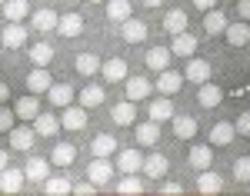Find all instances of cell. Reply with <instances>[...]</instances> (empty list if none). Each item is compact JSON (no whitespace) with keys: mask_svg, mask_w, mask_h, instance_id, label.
<instances>
[{"mask_svg":"<svg viewBox=\"0 0 250 196\" xmlns=\"http://www.w3.org/2000/svg\"><path fill=\"white\" fill-rule=\"evenodd\" d=\"M127 17H134V7H130V0H107V20H114V23H124Z\"/></svg>","mask_w":250,"mask_h":196,"instance_id":"1f68e13d","label":"cell"},{"mask_svg":"<svg viewBox=\"0 0 250 196\" xmlns=\"http://www.w3.org/2000/svg\"><path fill=\"white\" fill-rule=\"evenodd\" d=\"M233 130H237L240 137H250V110H247V113H240V117L233 120Z\"/></svg>","mask_w":250,"mask_h":196,"instance_id":"ee69618b","label":"cell"},{"mask_svg":"<svg viewBox=\"0 0 250 196\" xmlns=\"http://www.w3.org/2000/svg\"><path fill=\"white\" fill-rule=\"evenodd\" d=\"M104 97H107V93H104V87H100V83H87V87L80 90V107L94 110V107L104 103Z\"/></svg>","mask_w":250,"mask_h":196,"instance_id":"d6a6232c","label":"cell"},{"mask_svg":"<svg viewBox=\"0 0 250 196\" xmlns=\"http://www.w3.org/2000/svg\"><path fill=\"white\" fill-rule=\"evenodd\" d=\"M187 163H190L197 173H200V170H207V166H213V146H190Z\"/></svg>","mask_w":250,"mask_h":196,"instance_id":"484cf974","label":"cell"},{"mask_svg":"<svg viewBox=\"0 0 250 196\" xmlns=\"http://www.w3.org/2000/svg\"><path fill=\"white\" fill-rule=\"evenodd\" d=\"M233 177H237V183H250V157L233 160Z\"/></svg>","mask_w":250,"mask_h":196,"instance_id":"b9f144b4","label":"cell"},{"mask_svg":"<svg viewBox=\"0 0 250 196\" xmlns=\"http://www.w3.org/2000/svg\"><path fill=\"white\" fill-rule=\"evenodd\" d=\"M60 126L70 130V133H80L87 126V107H63V117H60Z\"/></svg>","mask_w":250,"mask_h":196,"instance_id":"5b68a950","label":"cell"},{"mask_svg":"<svg viewBox=\"0 0 250 196\" xmlns=\"http://www.w3.org/2000/svg\"><path fill=\"white\" fill-rule=\"evenodd\" d=\"M134 140H137V146H144V150H154L157 143H160V123H154V120H147V123H137V126H134Z\"/></svg>","mask_w":250,"mask_h":196,"instance_id":"7a4b0ae2","label":"cell"},{"mask_svg":"<svg viewBox=\"0 0 250 196\" xmlns=\"http://www.w3.org/2000/svg\"><path fill=\"white\" fill-rule=\"evenodd\" d=\"M147 113H150V120H154V123H167V120H173V113H177V110H173V100L160 93L157 100H150Z\"/></svg>","mask_w":250,"mask_h":196,"instance_id":"30bf717a","label":"cell"},{"mask_svg":"<svg viewBox=\"0 0 250 196\" xmlns=\"http://www.w3.org/2000/svg\"><path fill=\"white\" fill-rule=\"evenodd\" d=\"M164 193H167V196H177V193H184V186H180V183H164Z\"/></svg>","mask_w":250,"mask_h":196,"instance_id":"7dc6e473","label":"cell"},{"mask_svg":"<svg viewBox=\"0 0 250 196\" xmlns=\"http://www.w3.org/2000/svg\"><path fill=\"white\" fill-rule=\"evenodd\" d=\"M224 37H227V43H230V47L244 50V47L250 43V20H233V23H227Z\"/></svg>","mask_w":250,"mask_h":196,"instance_id":"277c9868","label":"cell"},{"mask_svg":"<svg viewBox=\"0 0 250 196\" xmlns=\"http://www.w3.org/2000/svg\"><path fill=\"white\" fill-rule=\"evenodd\" d=\"M23 177L30 179V183H43V179L50 177V160L30 157V160H27V166H23Z\"/></svg>","mask_w":250,"mask_h":196,"instance_id":"ac0fdd59","label":"cell"},{"mask_svg":"<svg viewBox=\"0 0 250 196\" xmlns=\"http://www.w3.org/2000/svg\"><path fill=\"white\" fill-rule=\"evenodd\" d=\"M100 73L107 83H124L127 80V60L124 57H110L107 63H100Z\"/></svg>","mask_w":250,"mask_h":196,"instance_id":"5bb4252c","label":"cell"},{"mask_svg":"<svg viewBox=\"0 0 250 196\" xmlns=\"http://www.w3.org/2000/svg\"><path fill=\"white\" fill-rule=\"evenodd\" d=\"M27 10H30L27 0H7V3H3V17L10 20V23H20V20L27 17Z\"/></svg>","mask_w":250,"mask_h":196,"instance_id":"74e56055","label":"cell"},{"mask_svg":"<svg viewBox=\"0 0 250 196\" xmlns=\"http://www.w3.org/2000/svg\"><path fill=\"white\" fill-rule=\"evenodd\" d=\"M23 183H27L23 170H14V166H3L0 170V193H20Z\"/></svg>","mask_w":250,"mask_h":196,"instance_id":"ba28073f","label":"cell"},{"mask_svg":"<svg viewBox=\"0 0 250 196\" xmlns=\"http://www.w3.org/2000/svg\"><path fill=\"white\" fill-rule=\"evenodd\" d=\"M197 190H200V193H220V190H224V179L217 177V173H213L210 166H207V170H200V177H197Z\"/></svg>","mask_w":250,"mask_h":196,"instance_id":"f546056e","label":"cell"},{"mask_svg":"<svg viewBox=\"0 0 250 196\" xmlns=\"http://www.w3.org/2000/svg\"><path fill=\"white\" fill-rule=\"evenodd\" d=\"M180 87H184V73H177V70H170V67L157 73V90H160L164 97H173Z\"/></svg>","mask_w":250,"mask_h":196,"instance_id":"9c48e42d","label":"cell"},{"mask_svg":"<svg viewBox=\"0 0 250 196\" xmlns=\"http://www.w3.org/2000/svg\"><path fill=\"white\" fill-rule=\"evenodd\" d=\"M173 137H177V140L197 137V120L187 117V113H184V117H177V113H173Z\"/></svg>","mask_w":250,"mask_h":196,"instance_id":"836d02e7","label":"cell"},{"mask_svg":"<svg viewBox=\"0 0 250 196\" xmlns=\"http://www.w3.org/2000/svg\"><path fill=\"white\" fill-rule=\"evenodd\" d=\"M90 153H94V157H110V153H117V137H110V133H97L94 143H90Z\"/></svg>","mask_w":250,"mask_h":196,"instance_id":"8d00e7d4","label":"cell"},{"mask_svg":"<svg viewBox=\"0 0 250 196\" xmlns=\"http://www.w3.org/2000/svg\"><path fill=\"white\" fill-rule=\"evenodd\" d=\"M213 77V67L207 63V60H200V57H187V70H184V80L187 83H207V80Z\"/></svg>","mask_w":250,"mask_h":196,"instance_id":"6da1fadb","label":"cell"},{"mask_svg":"<svg viewBox=\"0 0 250 196\" xmlns=\"http://www.w3.org/2000/svg\"><path fill=\"white\" fill-rule=\"evenodd\" d=\"M97 190H100V186H97V183H90V179L74 186V193H77V196H90V193H97Z\"/></svg>","mask_w":250,"mask_h":196,"instance_id":"f6af8a7d","label":"cell"},{"mask_svg":"<svg viewBox=\"0 0 250 196\" xmlns=\"http://www.w3.org/2000/svg\"><path fill=\"white\" fill-rule=\"evenodd\" d=\"M34 130H37V137H57L63 126H60V117L43 113V110H40L37 117H34Z\"/></svg>","mask_w":250,"mask_h":196,"instance_id":"ffe728a7","label":"cell"},{"mask_svg":"<svg viewBox=\"0 0 250 196\" xmlns=\"http://www.w3.org/2000/svg\"><path fill=\"white\" fill-rule=\"evenodd\" d=\"M134 120H137V103L134 100H124V103L114 107V123H120V126H134Z\"/></svg>","mask_w":250,"mask_h":196,"instance_id":"e575fe53","label":"cell"},{"mask_svg":"<svg viewBox=\"0 0 250 196\" xmlns=\"http://www.w3.org/2000/svg\"><path fill=\"white\" fill-rule=\"evenodd\" d=\"M14 120H17L14 110H3V107H0V133H10V130H14Z\"/></svg>","mask_w":250,"mask_h":196,"instance_id":"7bdbcfd3","label":"cell"},{"mask_svg":"<svg viewBox=\"0 0 250 196\" xmlns=\"http://www.w3.org/2000/svg\"><path fill=\"white\" fill-rule=\"evenodd\" d=\"M74 97H77V93H74V87H70V83H50V90H47V100H50L54 107H60V110H63V107H70Z\"/></svg>","mask_w":250,"mask_h":196,"instance_id":"44dd1931","label":"cell"},{"mask_svg":"<svg viewBox=\"0 0 250 196\" xmlns=\"http://www.w3.org/2000/svg\"><path fill=\"white\" fill-rule=\"evenodd\" d=\"M74 70H77L80 77H94V73H100V57L97 53H80L74 60Z\"/></svg>","mask_w":250,"mask_h":196,"instance_id":"d590c367","label":"cell"},{"mask_svg":"<svg viewBox=\"0 0 250 196\" xmlns=\"http://www.w3.org/2000/svg\"><path fill=\"white\" fill-rule=\"evenodd\" d=\"M10 97V87H7V83H3V80H0V103H3V100Z\"/></svg>","mask_w":250,"mask_h":196,"instance_id":"681fc988","label":"cell"},{"mask_svg":"<svg viewBox=\"0 0 250 196\" xmlns=\"http://www.w3.org/2000/svg\"><path fill=\"white\" fill-rule=\"evenodd\" d=\"M74 160H77V146H74V143H57L54 153H50V163L60 166V170H63V166H74Z\"/></svg>","mask_w":250,"mask_h":196,"instance_id":"4316f807","label":"cell"},{"mask_svg":"<svg viewBox=\"0 0 250 196\" xmlns=\"http://www.w3.org/2000/svg\"><path fill=\"white\" fill-rule=\"evenodd\" d=\"M34 140H37V130H34V126H14V130H10V146L20 150V153L34 150Z\"/></svg>","mask_w":250,"mask_h":196,"instance_id":"2e32d148","label":"cell"},{"mask_svg":"<svg viewBox=\"0 0 250 196\" xmlns=\"http://www.w3.org/2000/svg\"><path fill=\"white\" fill-rule=\"evenodd\" d=\"M87 3H107V0H87Z\"/></svg>","mask_w":250,"mask_h":196,"instance_id":"f5cc1de1","label":"cell"},{"mask_svg":"<svg viewBox=\"0 0 250 196\" xmlns=\"http://www.w3.org/2000/svg\"><path fill=\"white\" fill-rule=\"evenodd\" d=\"M233 137H237V130H233L230 120H220L210 126V146H230Z\"/></svg>","mask_w":250,"mask_h":196,"instance_id":"d6986e66","label":"cell"},{"mask_svg":"<svg viewBox=\"0 0 250 196\" xmlns=\"http://www.w3.org/2000/svg\"><path fill=\"white\" fill-rule=\"evenodd\" d=\"M3 166H10V163H7V150H0V170H3Z\"/></svg>","mask_w":250,"mask_h":196,"instance_id":"f907efd6","label":"cell"},{"mask_svg":"<svg viewBox=\"0 0 250 196\" xmlns=\"http://www.w3.org/2000/svg\"><path fill=\"white\" fill-rule=\"evenodd\" d=\"M0 43H3L7 50H20V47L27 43V30H23L20 23H7L3 34H0Z\"/></svg>","mask_w":250,"mask_h":196,"instance_id":"7402d4cb","label":"cell"},{"mask_svg":"<svg viewBox=\"0 0 250 196\" xmlns=\"http://www.w3.org/2000/svg\"><path fill=\"white\" fill-rule=\"evenodd\" d=\"M43 190H47L50 196H63V193H74V183L63 179V177H47L43 179Z\"/></svg>","mask_w":250,"mask_h":196,"instance_id":"ab89813d","label":"cell"},{"mask_svg":"<svg viewBox=\"0 0 250 196\" xmlns=\"http://www.w3.org/2000/svg\"><path fill=\"white\" fill-rule=\"evenodd\" d=\"M57 34L60 37H77V34H83V17L80 14H63L57 20Z\"/></svg>","mask_w":250,"mask_h":196,"instance_id":"83f0119b","label":"cell"},{"mask_svg":"<svg viewBox=\"0 0 250 196\" xmlns=\"http://www.w3.org/2000/svg\"><path fill=\"white\" fill-rule=\"evenodd\" d=\"M164 0H144V7H160Z\"/></svg>","mask_w":250,"mask_h":196,"instance_id":"816d5d0a","label":"cell"},{"mask_svg":"<svg viewBox=\"0 0 250 196\" xmlns=\"http://www.w3.org/2000/svg\"><path fill=\"white\" fill-rule=\"evenodd\" d=\"M3 3H7V0H0V7H3Z\"/></svg>","mask_w":250,"mask_h":196,"instance_id":"db71d44e","label":"cell"},{"mask_svg":"<svg viewBox=\"0 0 250 196\" xmlns=\"http://www.w3.org/2000/svg\"><path fill=\"white\" fill-rule=\"evenodd\" d=\"M110 177H114V163H110L107 157H94V163L87 166V179L97 183V186H107Z\"/></svg>","mask_w":250,"mask_h":196,"instance_id":"3957f363","label":"cell"},{"mask_svg":"<svg viewBox=\"0 0 250 196\" xmlns=\"http://www.w3.org/2000/svg\"><path fill=\"white\" fill-rule=\"evenodd\" d=\"M30 63L34 67H50L54 63V43H30Z\"/></svg>","mask_w":250,"mask_h":196,"instance_id":"f1b7e54d","label":"cell"},{"mask_svg":"<svg viewBox=\"0 0 250 196\" xmlns=\"http://www.w3.org/2000/svg\"><path fill=\"white\" fill-rule=\"evenodd\" d=\"M237 17L250 20V0H237Z\"/></svg>","mask_w":250,"mask_h":196,"instance_id":"bcb514c9","label":"cell"},{"mask_svg":"<svg viewBox=\"0 0 250 196\" xmlns=\"http://www.w3.org/2000/svg\"><path fill=\"white\" fill-rule=\"evenodd\" d=\"M50 83H54V77H50V70H47V67H37V70H30V73H27V90H30V93H37V97H43V93L50 90Z\"/></svg>","mask_w":250,"mask_h":196,"instance_id":"8fae6325","label":"cell"},{"mask_svg":"<svg viewBox=\"0 0 250 196\" xmlns=\"http://www.w3.org/2000/svg\"><path fill=\"white\" fill-rule=\"evenodd\" d=\"M224 100V90L213 83V80H207V83H200V90H197V103L204 107V110H213L217 103Z\"/></svg>","mask_w":250,"mask_h":196,"instance_id":"e0dca14e","label":"cell"},{"mask_svg":"<svg viewBox=\"0 0 250 196\" xmlns=\"http://www.w3.org/2000/svg\"><path fill=\"white\" fill-rule=\"evenodd\" d=\"M170 53L173 57H193L197 53V37H193L190 30H184V34H173V43H170Z\"/></svg>","mask_w":250,"mask_h":196,"instance_id":"7c38bea8","label":"cell"},{"mask_svg":"<svg viewBox=\"0 0 250 196\" xmlns=\"http://www.w3.org/2000/svg\"><path fill=\"white\" fill-rule=\"evenodd\" d=\"M167 170H170V160L164 157L160 150H154L150 157H144V166H140V173H144V177H154V179L167 177Z\"/></svg>","mask_w":250,"mask_h":196,"instance_id":"52a82bcc","label":"cell"},{"mask_svg":"<svg viewBox=\"0 0 250 196\" xmlns=\"http://www.w3.org/2000/svg\"><path fill=\"white\" fill-rule=\"evenodd\" d=\"M170 60H173L170 47H150V50H147V57H144V63H147V70L160 73V70H167V67H170Z\"/></svg>","mask_w":250,"mask_h":196,"instance_id":"4fadbf2b","label":"cell"},{"mask_svg":"<svg viewBox=\"0 0 250 196\" xmlns=\"http://www.w3.org/2000/svg\"><path fill=\"white\" fill-rule=\"evenodd\" d=\"M193 7L197 10H210V7H217V0H193Z\"/></svg>","mask_w":250,"mask_h":196,"instance_id":"c3c4849f","label":"cell"},{"mask_svg":"<svg viewBox=\"0 0 250 196\" xmlns=\"http://www.w3.org/2000/svg\"><path fill=\"white\" fill-rule=\"evenodd\" d=\"M227 14H220L217 7H210V10H204V30L210 34V37H217V34H224L227 30Z\"/></svg>","mask_w":250,"mask_h":196,"instance_id":"d4e9b609","label":"cell"},{"mask_svg":"<svg viewBox=\"0 0 250 196\" xmlns=\"http://www.w3.org/2000/svg\"><path fill=\"white\" fill-rule=\"evenodd\" d=\"M164 30H167V34H184V30H187V14H184V10H170V14H167V17H164Z\"/></svg>","mask_w":250,"mask_h":196,"instance_id":"f35d334b","label":"cell"},{"mask_svg":"<svg viewBox=\"0 0 250 196\" xmlns=\"http://www.w3.org/2000/svg\"><path fill=\"white\" fill-rule=\"evenodd\" d=\"M117 193H127V196H130V193H144V179H140V177H137V173H124V179H120V183H117Z\"/></svg>","mask_w":250,"mask_h":196,"instance_id":"60d3db41","label":"cell"},{"mask_svg":"<svg viewBox=\"0 0 250 196\" xmlns=\"http://www.w3.org/2000/svg\"><path fill=\"white\" fill-rule=\"evenodd\" d=\"M147 23L144 20H137V17H127L124 23H120V37H124V43H144L147 40Z\"/></svg>","mask_w":250,"mask_h":196,"instance_id":"8992f818","label":"cell"},{"mask_svg":"<svg viewBox=\"0 0 250 196\" xmlns=\"http://www.w3.org/2000/svg\"><path fill=\"white\" fill-rule=\"evenodd\" d=\"M57 20H60V14H54V10H34V30H40V34H50V30H57Z\"/></svg>","mask_w":250,"mask_h":196,"instance_id":"4dcf8cb0","label":"cell"},{"mask_svg":"<svg viewBox=\"0 0 250 196\" xmlns=\"http://www.w3.org/2000/svg\"><path fill=\"white\" fill-rule=\"evenodd\" d=\"M14 113H17V120H23V123H34V117L40 113V100L37 93H30V97H20L17 107H14Z\"/></svg>","mask_w":250,"mask_h":196,"instance_id":"603a6c76","label":"cell"},{"mask_svg":"<svg viewBox=\"0 0 250 196\" xmlns=\"http://www.w3.org/2000/svg\"><path fill=\"white\" fill-rule=\"evenodd\" d=\"M124 90H127V100H134V103H140V100H147L150 97V80L147 77H127L124 80Z\"/></svg>","mask_w":250,"mask_h":196,"instance_id":"9a60e30c","label":"cell"},{"mask_svg":"<svg viewBox=\"0 0 250 196\" xmlns=\"http://www.w3.org/2000/svg\"><path fill=\"white\" fill-rule=\"evenodd\" d=\"M140 166H144V153L140 150H120V157H117V170L120 173H140Z\"/></svg>","mask_w":250,"mask_h":196,"instance_id":"cb8c5ba5","label":"cell"}]
</instances>
